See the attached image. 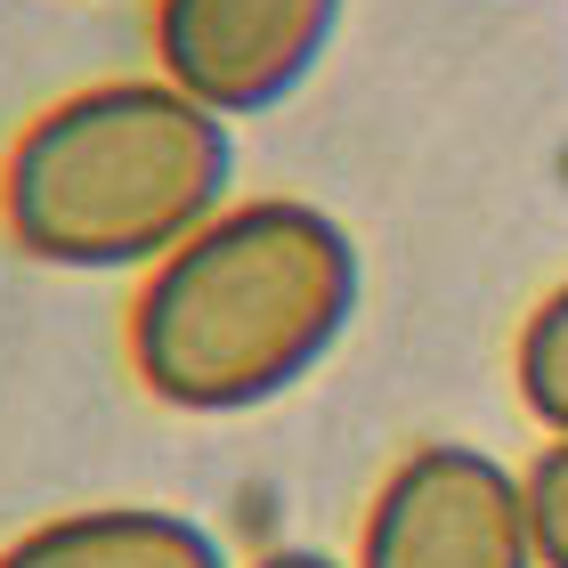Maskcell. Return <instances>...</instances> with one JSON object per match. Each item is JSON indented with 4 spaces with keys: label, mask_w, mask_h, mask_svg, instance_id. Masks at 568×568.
Instances as JSON below:
<instances>
[{
    "label": "cell",
    "mask_w": 568,
    "mask_h": 568,
    "mask_svg": "<svg viewBox=\"0 0 568 568\" xmlns=\"http://www.w3.org/2000/svg\"><path fill=\"white\" fill-rule=\"evenodd\" d=\"M357 308L366 261L325 203L236 195L139 276L122 357L171 415H261L349 342Z\"/></svg>",
    "instance_id": "obj_1"
},
{
    "label": "cell",
    "mask_w": 568,
    "mask_h": 568,
    "mask_svg": "<svg viewBox=\"0 0 568 568\" xmlns=\"http://www.w3.org/2000/svg\"><path fill=\"white\" fill-rule=\"evenodd\" d=\"M236 203V122L163 73L82 82L0 154V236L65 276H146Z\"/></svg>",
    "instance_id": "obj_2"
},
{
    "label": "cell",
    "mask_w": 568,
    "mask_h": 568,
    "mask_svg": "<svg viewBox=\"0 0 568 568\" xmlns=\"http://www.w3.org/2000/svg\"><path fill=\"white\" fill-rule=\"evenodd\" d=\"M349 568H536L520 471L471 438L406 447L366 496Z\"/></svg>",
    "instance_id": "obj_3"
},
{
    "label": "cell",
    "mask_w": 568,
    "mask_h": 568,
    "mask_svg": "<svg viewBox=\"0 0 568 568\" xmlns=\"http://www.w3.org/2000/svg\"><path fill=\"white\" fill-rule=\"evenodd\" d=\"M349 0H154V73L212 114H276L308 90Z\"/></svg>",
    "instance_id": "obj_4"
},
{
    "label": "cell",
    "mask_w": 568,
    "mask_h": 568,
    "mask_svg": "<svg viewBox=\"0 0 568 568\" xmlns=\"http://www.w3.org/2000/svg\"><path fill=\"white\" fill-rule=\"evenodd\" d=\"M0 568H236L195 511L171 504H73L0 545Z\"/></svg>",
    "instance_id": "obj_5"
},
{
    "label": "cell",
    "mask_w": 568,
    "mask_h": 568,
    "mask_svg": "<svg viewBox=\"0 0 568 568\" xmlns=\"http://www.w3.org/2000/svg\"><path fill=\"white\" fill-rule=\"evenodd\" d=\"M511 390L545 438H568V276L511 333Z\"/></svg>",
    "instance_id": "obj_6"
},
{
    "label": "cell",
    "mask_w": 568,
    "mask_h": 568,
    "mask_svg": "<svg viewBox=\"0 0 568 568\" xmlns=\"http://www.w3.org/2000/svg\"><path fill=\"white\" fill-rule=\"evenodd\" d=\"M528 496V536H536V568H568V438H545L520 471Z\"/></svg>",
    "instance_id": "obj_7"
},
{
    "label": "cell",
    "mask_w": 568,
    "mask_h": 568,
    "mask_svg": "<svg viewBox=\"0 0 568 568\" xmlns=\"http://www.w3.org/2000/svg\"><path fill=\"white\" fill-rule=\"evenodd\" d=\"M236 568H349V560H333V552H317V545H276V552H252V560H236Z\"/></svg>",
    "instance_id": "obj_8"
}]
</instances>
